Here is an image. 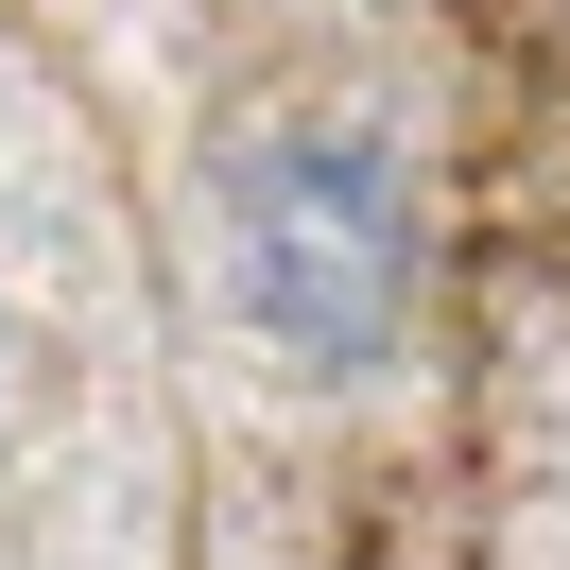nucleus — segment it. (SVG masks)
Returning <instances> with one entry per match:
<instances>
[{"label": "nucleus", "instance_id": "obj_1", "mask_svg": "<svg viewBox=\"0 0 570 570\" xmlns=\"http://www.w3.org/2000/svg\"><path fill=\"white\" fill-rule=\"evenodd\" d=\"M208 208H225V294H243V328L294 363V381L397 363V328H415V208H397V174L346 139V121L243 139Z\"/></svg>", "mask_w": 570, "mask_h": 570}]
</instances>
